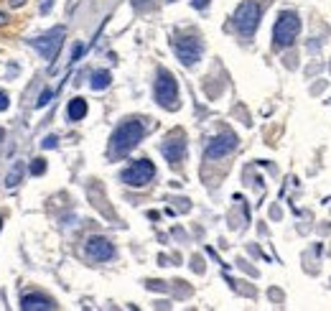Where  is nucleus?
<instances>
[{"label": "nucleus", "mask_w": 331, "mask_h": 311, "mask_svg": "<svg viewBox=\"0 0 331 311\" xmlns=\"http://www.w3.org/2000/svg\"><path fill=\"white\" fill-rule=\"evenodd\" d=\"M143 133H145V128L140 120H125L110 138V156H117L120 159V156L130 153L143 140Z\"/></svg>", "instance_id": "f257e3e1"}, {"label": "nucleus", "mask_w": 331, "mask_h": 311, "mask_svg": "<svg viewBox=\"0 0 331 311\" xmlns=\"http://www.w3.org/2000/svg\"><path fill=\"white\" fill-rule=\"evenodd\" d=\"M298 34H301V18H298L293 11L280 13L278 21H275V28H273V41H275V46H278V49L293 46V41L298 39Z\"/></svg>", "instance_id": "f03ea898"}, {"label": "nucleus", "mask_w": 331, "mask_h": 311, "mask_svg": "<svg viewBox=\"0 0 331 311\" xmlns=\"http://www.w3.org/2000/svg\"><path fill=\"white\" fill-rule=\"evenodd\" d=\"M179 100V84L174 79L171 72L165 69H158V77H155V102L165 110H176V102Z\"/></svg>", "instance_id": "7ed1b4c3"}, {"label": "nucleus", "mask_w": 331, "mask_h": 311, "mask_svg": "<svg viewBox=\"0 0 331 311\" xmlns=\"http://www.w3.org/2000/svg\"><path fill=\"white\" fill-rule=\"evenodd\" d=\"M257 23H260V6L255 0H242L237 13H235V26H237L240 36L250 39L257 31Z\"/></svg>", "instance_id": "20e7f679"}, {"label": "nucleus", "mask_w": 331, "mask_h": 311, "mask_svg": "<svg viewBox=\"0 0 331 311\" xmlns=\"http://www.w3.org/2000/svg\"><path fill=\"white\" fill-rule=\"evenodd\" d=\"M64 36H67V28L64 26H56L54 31H49L46 36H39V39H31V46L46 59V61H54L59 56V49L64 44Z\"/></svg>", "instance_id": "39448f33"}, {"label": "nucleus", "mask_w": 331, "mask_h": 311, "mask_svg": "<svg viewBox=\"0 0 331 311\" xmlns=\"http://www.w3.org/2000/svg\"><path fill=\"white\" fill-rule=\"evenodd\" d=\"M153 176H155V166H153L148 159H140V161L130 164V166L120 174V179H122L127 186H145V184L153 181Z\"/></svg>", "instance_id": "423d86ee"}, {"label": "nucleus", "mask_w": 331, "mask_h": 311, "mask_svg": "<svg viewBox=\"0 0 331 311\" xmlns=\"http://www.w3.org/2000/svg\"><path fill=\"white\" fill-rule=\"evenodd\" d=\"M202 49H204L202 41L194 39V36H179V39H174V51H176V56L181 59L184 67H194L202 59Z\"/></svg>", "instance_id": "0eeeda50"}, {"label": "nucleus", "mask_w": 331, "mask_h": 311, "mask_svg": "<svg viewBox=\"0 0 331 311\" xmlns=\"http://www.w3.org/2000/svg\"><path fill=\"white\" fill-rule=\"evenodd\" d=\"M237 148V135L232 130H224L219 135H214L207 145V159L209 161H217V159H224L227 153H232Z\"/></svg>", "instance_id": "6e6552de"}, {"label": "nucleus", "mask_w": 331, "mask_h": 311, "mask_svg": "<svg viewBox=\"0 0 331 311\" xmlns=\"http://www.w3.org/2000/svg\"><path fill=\"white\" fill-rule=\"evenodd\" d=\"M160 153L165 156V161L169 164H179L184 159V153H186V140L181 133H176L174 138H169L163 145H160Z\"/></svg>", "instance_id": "1a4fd4ad"}, {"label": "nucleus", "mask_w": 331, "mask_h": 311, "mask_svg": "<svg viewBox=\"0 0 331 311\" xmlns=\"http://www.w3.org/2000/svg\"><path fill=\"white\" fill-rule=\"evenodd\" d=\"M84 250H87V255L92 260H110L115 255V247H112V242L107 237H89Z\"/></svg>", "instance_id": "9d476101"}, {"label": "nucleus", "mask_w": 331, "mask_h": 311, "mask_svg": "<svg viewBox=\"0 0 331 311\" xmlns=\"http://www.w3.org/2000/svg\"><path fill=\"white\" fill-rule=\"evenodd\" d=\"M21 308L23 311H49V308H54V301L41 293H26L21 298Z\"/></svg>", "instance_id": "9b49d317"}, {"label": "nucleus", "mask_w": 331, "mask_h": 311, "mask_svg": "<svg viewBox=\"0 0 331 311\" xmlns=\"http://www.w3.org/2000/svg\"><path fill=\"white\" fill-rule=\"evenodd\" d=\"M84 115H87V100H82V97L69 100V105H67V117H69L72 122H77V120H82Z\"/></svg>", "instance_id": "f8f14e48"}, {"label": "nucleus", "mask_w": 331, "mask_h": 311, "mask_svg": "<svg viewBox=\"0 0 331 311\" xmlns=\"http://www.w3.org/2000/svg\"><path fill=\"white\" fill-rule=\"evenodd\" d=\"M23 174H26V164H23V161H16L13 169L6 174V189H16V186L21 184Z\"/></svg>", "instance_id": "ddd939ff"}, {"label": "nucleus", "mask_w": 331, "mask_h": 311, "mask_svg": "<svg viewBox=\"0 0 331 311\" xmlns=\"http://www.w3.org/2000/svg\"><path fill=\"white\" fill-rule=\"evenodd\" d=\"M110 82H112L110 72H94L92 74V89H105V87H110Z\"/></svg>", "instance_id": "4468645a"}, {"label": "nucleus", "mask_w": 331, "mask_h": 311, "mask_svg": "<svg viewBox=\"0 0 331 311\" xmlns=\"http://www.w3.org/2000/svg\"><path fill=\"white\" fill-rule=\"evenodd\" d=\"M46 171V161L44 159H34V164H31V174L34 176H41Z\"/></svg>", "instance_id": "2eb2a0df"}, {"label": "nucleus", "mask_w": 331, "mask_h": 311, "mask_svg": "<svg viewBox=\"0 0 331 311\" xmlns=\"http://www.w3.org/2000/svg\"><path fill=\"white\" fill-rule=\"evenodd\" d=\"M51 97H54V92H51V89H44V92H41V97L36 100V107H46V105L51 102Z\"/></svg>", "instance_id": "dca6fc26"}, {"label": "nucleus", "mask_w": 331, "mask_h": 311, "mask_svg": "<svg viewBox=\"0 0 331 311\" xmlns=\"http://www.w3.org/2000/svg\"><path fill=\"white\" fill-rule=\"evenodd\" d=\"M59 145V138L56 135H46L44 140H41V148H56Z\"/></svg>", "instance_id": "f3484780"}, {"label": "nucleus", "mask_w": 331, "mask_h": 311, "mask_svg": "<svg viewBox=\"0 0 331 311\" xmlns=\"http://www.w3.org/2000/svg\"><path fill=\"white\" fill-rule=\"evenodd\" d=\"M8 105H11V100H8V95H6L3 89H0V112H3V110H8Z\"/></svg>", "instance_id": "a211bd4d"}, {"label": "nucleus", "mask_w": 331, "mask_h": 311, "mask_svg": "<svg viewBox=\"0 0 331 311\" xmlns=\"http://www.w3.org/2000/svg\"><path fill=\"white\" fill-rule=\"evenodd\" d=\"M194 3V8H199V11H204L207 6H209V0H191Z\"/></svg>", "instance_id": "6ab92c4d"}, {"label": "nucleus", "mask_w": 331, "mask_h": 311, "mask_svg": "<svg viewBox=\"0 0 331 311\" xmlns=\"http://www.w3.org/2000/svg\"><path fill=\"white\" fill-rule=\"evenodd\" d=\"M51 8V0H44V3H41V13H46Z\"/></svg>", "instance_id": "aec40b11"}, {"label": "nucleus", "mask_w": 331, "mask_h": 311, "mask_svg": "<svg viewBox=\"0 0 331 311\" xmlns=\"http://www.w3.org/2000/svg\"><path fill=\"white\" fill-rule=\"evenodd\" d=\"M23 3H26V0H11V6H13V8H21Z\"/></svg>", "instance_id": "412c9836"}, {"label": "nucleus", "mask_w": 331, "mask_h": 311, "mask_svg": "<svg viewBox=\"0 0 331 311\" xmlns=\"http://www.w3.org/2000/svg\"><path fill=\"white\" fill-rule=\"evenodd\" d=\"M6 23H8V16H6V13H0V26H6Z\"/></svg>", "instance_id": "4be33fe9"}, {"label": "nucleus", "mask_w": 331, "mask_h": 311, "mask_svg": "<svg viewBox=\"0 0 331 311\" xmlns=\"http://www.w3.org/2000/svg\"><path fill=\"white\" fill-rule=\"evenodd\" d=\"M3 138H6V130H3V128H0V140H3Z\"/></svg>", "instance_id": "5701e85b"}, {"label": "nucleus", "mask_w": 331, "mask_h": 311, "mask_svg": "<svg viewBox=\"0 0 331 311\" xmlns=\"http://www.w3.org/2000/svg\"><path fill=\"white\" fill-rule=\"evenodd\" d=\"M0 230H3V220H0Z\"/></svg>", "instance_id": "b1692460"}]
</instances>
